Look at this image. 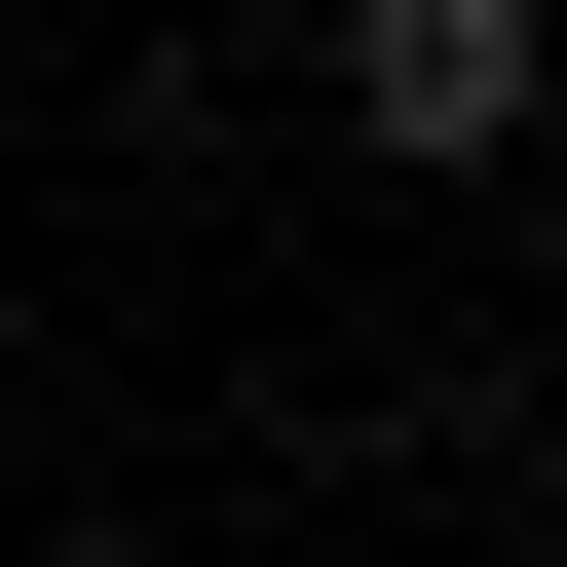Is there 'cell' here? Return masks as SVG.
<instances>
[{"label":"cell","mask_w":567,"mask_h":567,"mask_svg":"<svg viewBox=\"0 0 567 567\" xmlns=\"http://www.w3.org/2000/svg\"><path fill=\"white\" fill-rule=\"evenodd\" d=\"M341 152L492 189V152H529V0H341Z\"/></svg>","instance_id":"1"}]
</instances>
